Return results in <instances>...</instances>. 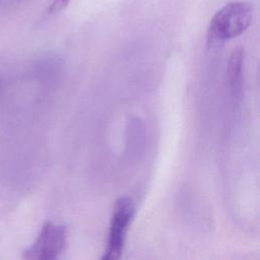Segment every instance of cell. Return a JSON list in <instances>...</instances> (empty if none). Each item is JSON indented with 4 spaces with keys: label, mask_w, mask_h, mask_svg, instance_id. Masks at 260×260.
I'll return each instance as SVG.
<instances>
[{
    "label": "cell",
    "mask_w": 260,
    "mask_h": 260,
    "mask_svg": "<svg viewBox=\"0 0 260 260\" xmlns=\"http://www.w3.org/2000/svg\"><path fill=\"white\" fill-rule=\"evenodd\" d=\"M243 60H244V50L243 48L239 47L233 51L228 61V67H226L228 81L233 90L239 89V86L241 83V76H242Z\"/></svg>",
    "instance_id": "277c9868"
},
{
    "label": "cell",
    "mask_w": 260,
    "mask_h": 260,
    "mask_svg": "<svg viewBox=\"0 0 260 260\" xmlns=\"http://www.w3.org/2000/svg\"><path fill=\"white\" fill-rule=\"evenodd\" d=\"M66 228L63 224L47 220L36 242L23 252L27 260H53L63 251L66 245Z\"/></svg>",
    "instance_id": "3957f363"
},
{
    "label": "cell",
    "mask_w": 260,
    "mask_h": 260,
    "mask_svg": "<svg viewBox=\"0 0 260 260\" xmlns=\"http://www.w3.org/2000/svg\"><path fill=\"white\" fill-rule=\"evenodd\" d=\"M252 6L247 2H230L221 7L211 18L207 29L210 46H217L243 34L251 24Z\"/></svg>",
    "instance_id": "6da1fadb"
},
{
    "label": "cell",
    "mask_w": 260,
    "mask_h": 260,
    "mask_svg": "<svg viewBox=\"0 0 260 260\" xmlns=\"http://www.w3.org/2000/svg\"><path fill=\"white\" fill-rule=\"evenodd\" d=\"M69 2H70V0H53L48 11L50 14L58 13L61 10H63L69 4Z\"/></svg>",
    "instance_id": "5b68a950"
},
{
    "label": "cell",
    "mask_w": 260,
    "mask_h": 260,
    "mask_svg": "<svg viewBox=\"0 0 260 260\" xmlns=\"http://www.w3.org/2000/svg\"><path fill=\"white\" fill-rule=\"evenodd\" d=\"M134 211V204L129 197H121L116 201L110 221L108 246L102 257L103 260H116L121 257Z\"/></svg>",
    "instance_id": "7a4b0ae2"
}]
</instances>
